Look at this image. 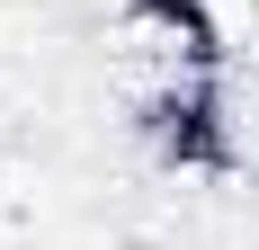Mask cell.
<instances>
[{
  "instance_id": "cell-1",
  "label": "cell",
  "mask_w": 259,
  "mask_h": 250,
  "mask_svg": "<svg viewBox=\"0 0 259 250\" xmlns=\"http://www.w3.org/2000/svg\"><path fill=\"white\" fill-rule=\"evenodd\" d=\"M224 63L197 18V0H125L116 18H107V72L116 90L143 107L179 99V90H206V72Z\"/></svg>"
}]
</instances>
